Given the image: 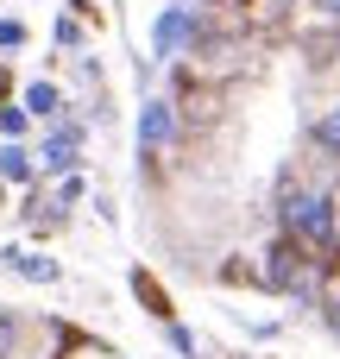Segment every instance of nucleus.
Here are the masks:
<instances>
[{"label":"nucleus","mask_w":340,"mask_h":359,"mask_svg":"<svg viewBox=\"0 0 340 359\" xmlns=\"http://www.w3.org/2000/svg\"><path fill=\"white\" fill-rule=\"evenodd\" d=\"M278 221H284V240H297L303 252H328V246H334V233H340L334 196H328V189H309V183L284 189Z\"/></svg>","instance_id":"1"},{"label":"nucleus","mask_w":340,"mask_h":359,"mask_svg":"<svg viewBox=\"0 0 340 359\" xmlns=\"http://www.w3.org/2000/svg\"><path fill=\"white\" fill-rule=\"evenodd\" d=\"M196 38H202V13L177 0V6H164L158 25H151V57L170 63V57H183V50H196Z\"/></svg>","instance_id":"2"},{"label":"nucleus","mask_w":340,"mask_h":359,"mask_svg":"<svg viewBox=\"0 0 340 359\" xmlns=\"http://www.w3.org/2000/svg\"><path fill=\"white\" fill-rule=\"evenodd\" d=\"M76 151H82V126L76 120H50V133H44V145L32 151V164L44 170V177H63V170H76Z\"/></svg>","instance_id":"3"},{"label":"nucleus","mask_w":340,"mask_h":359,"mask_svg":"<svg viewBox=\"0 0 340 359\" xmlns=\"http://www.w3.org/2000/svg\"><path fill=\"white\" fill-rule=\"evenodd\" d=\"M303 271H309L303 246H297V240H278V246L265 252V265H259V284H265V290H297Z\"/></svg>","instance_id":"4"},{"label":"nucleus","mask_w":340,"mask_h":359,"mask_svg":"<svg viewBox=\"0 0 340 359\" xmlns=\"http://www.w3.org/2000/svg\"><path fill=\"white\" fill-rule=\"evenodd\" d=\"M170 139H177V101L158 95V101H145V114H139V151L151 158V151H164Z\"/></svg>","instance_id":"5"},{"label":"nucleus","mask_w":340,"mask_h":359,"mask_svg":"<svg viewBox=\"0 0 340 359\" xmlns=\"http://www.w3.org/2000/svg\"><path fill=\"white\" fill-rule=\"evenodd\" d=\"M0 177H6V183H38V164H32V145L6 139V145H0Z\"/></svg>","instance_id":"6"},{"label":"nucleus","mask_w":340,"mask_h":359,"mask_svg":"<svg viewBox=\"0 0 340 359\" xmlns=\"http://www.w3.org/2000/svg\"><path fill=\"white\" fill-rule=\"evenodd\" d=\"M19 107H25L32 120H57V114H63V88H57V82H32Z\"/></svg>","instance_id":"7"},{"label":"nucleus","mask_w":340,"mask_h":359,"mask_svg":"<svg viewBox=\"0 0 340 359\" xmlns=\"http://www.w3.org/2000/svg\"><path fill=\"white\" fill-rule=\"evenodd\" d=\"M0 259H6L19 278H32V284H57V278H63V271H57V259H38V252H13V246H6Z\"/></svg>","instance_id":"8"},{"label":"nucleus","mask_w":340,"mask_h":359,"mask_svg":"<svg viewBox=\"0 0 340 359\" xmlns=\"http://www.w3.org/2000/svg\"><path fill=\"white\" fill-rule=\"evenodd\" d=\"M309 145H315L322 158H340V101L322 114V120H315V126H309Z\"/></svg>","instance_id":"9"},{"label":"nucleus","mask_w":340,"mask_h":359,"mask_svg":"<svg viewBox=\"0 0 340 359\" xmlns=\"http://www.w3.org/2000/svg\"><path fill=\"white\" fill-rule=\"evenodd\" d=\"M19 341H25V322L13 309H0V359H19Z\"/></svg>","instance_id":"10"},{"label":"nucleus","mask_w":340,"mask_h":359,"mask_svg":"<svg viewBox=\"0 0 340 359\" xmlns=\"http://www.w3.org/2000/svg\"><path fill=\"white\" fill-rule=\"evenodd\" d=\"M164 341H170V353H177V359H196V334H189L183 322H164Z\"/></svg>","instance_id":"11"},{"label":"nucleus","mask_w":340,"mask_h":359,"mask_svg":"<svg viewBox=\"0 0 340 359\" xmlns=\"http://www.w3.org/2000/svg\"><path fill=\"white\" fill-rule=\"evenodd\" d=\"M25 126H32L25 107H0V133H6V139H25Z\"/></svg>","instance_id":"12"},{"label":"nucleus","mask_w":340,"mask_h":359,"mask_svg":"<svg viewBox=\"0 0 340 359\" xmlns=\"http://www.w3.org/2000/svg\"><path fill=\"white\" fill-rule=\"evenodd\" d=\"M69 202H82V177L76 170H63V183H57V208H69Z\"/></svg>","instance_id":"13"},{"label":"nucleus","mask_w":340,"mask_h":359,"mask_svg":"<svg viewBox=\"0 0 340 359\" xmlns=\"http://www.w3.org/2000/svg\"><path fill=\"white\" fill-rule=\"evenodd\" d=\"M322 322H328V334L340 341V284L328 290V297H322Z\"/></svg>","instance_id":"14"},{"label":"nucleus","mask_w":340,"mask_h":359,"mask_svg":"<svg viewBox=\"0 0 340 359\" xmlns=\"http://www.w3.org/2000/svg\"><path fill=\"white\" fill-rule=\"evenodd\" d=\"M25 44V25L19 19H0V50H19Z\"/></svg>","instance_id":"15"},{"label":"nucleus","mask_w":340,"mask_h":359,"mask_svg":"<svg viewBox=\"0 0 340 359\" xmlns=\"http://www.w3.org/2000/svg\"><path fill=\"white\" fill-rule=\"evenodd\" d=\"M57 44H82V25L76 19H57Z\"/></svg>","instance_id":"16"},{"label":"nucleus","mask_w":340,"mask_h":359,"mask_svg":"<svg viewBox=\"0 0 340 359\" xmlns=\"http://www.w3.org/2000/svg\"><path fill=\"white\" fill-rule=\"evenodd\" d=\"M252 6H259V13H265V19H284V13H290V6H297V0H252Z\"/></svg>","instance_id":"17"},{"label":"nucleus","mask_w":340,"mask_h":359,"mask_svg":"<svg viewBox=\"0 0 340 359\" xmlns=\"http://www.w3.org/2000/svg\"><path fill=\"white\" fill-rule=\"evenodd\" d=\"M315 6V19H328V25H340V0H309Z\"/></svg>","instance_id":"18"},{"label":"nucleus","mask_w":340,"mask_h":359,"mask_svg":"<svg viewBox=\"0 0 340 359\" xmlns=\"http://www.w3.org/2000/svg\"><path fill=\"white\" fill-rule=\"evenodd\" d=\"M183 6H196V13H208V6H221V0H183Z\"/></svg>","instance_id":"19"},{"label":"nucleus","mask_w":340,"mask_h":359,"mask_svg":"<svg viewBox=\"0 0 340 359\" xmlns=\"http://www.w3.org/2000/svg\"><path fill=\"white\" fill-rule=\"evenodd\" d=\"M0 88H6V63H0Z\"/></svg>","instance_id":"20"},{"label":"nucleus","mask_w":340,"mask_h":359,"mask_svg":"<svg viewBox=\"0 0 340 359\" xmlns=\"http://www.w3.org/2000/svg\"><path fill=\"white\" fill-rule=\"evenodd\" d=\"M221 6H233V0H221Z\"/></svg>","instance_id":"21"}]
</instances>
